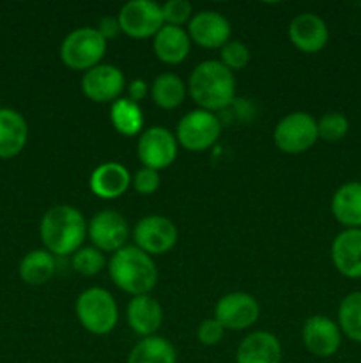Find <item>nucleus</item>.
I'll use <instances>...</instances> for the list:
<instances>
[{"label":"nucleus","mask_w":361,"mask_h":363,"mask_svg":"<svg viewBox=\"0 0 361 363\" xmlns=\"http://www.w3.org/2000/svg\"><path fill=\"white\" fill-rule=\"evenodd\" d=\"M222 135V123L218 117L207 110L188 112L177 124V144L188 151H205Z\"/></svg>","instance_id":"0eeeda50"},{"label":"nucleus","mask_w":361,"mask_h":363,"mask_svg":"<svg viewBox=\"0 0 361 363\" xmlns=\"http://www.w3.org/2000/svg\"><path fill=\"white\" fill-rule=\"evenodd\" d=\"M149 94V85L145 80H133L127 85V99H131L133 103H140L142 99L147 98Z\"/></svg>","instance_id":"f704fd0d"},{"label":"nucleus","mask_w":361,"mask_h":363,"mask_svg":"<svg viewBox=\"0 0 361 363\" xmlns=\"http://www.w3.org/2000/svg\"><path fill=\"white\" fill-rule=\"evenodd\" d=\"M188 91L202 110L219 112L236 101V78L219 60H205L191 73Z\"/></svg>","instance_id":"f257e3e1"},{"label":"nucleus","mask_w":361,"mask_h":363,"mask_svg":"<svg viewBox=\"0 0 361 363\" xmlns=\"http://www.w3.org/2000/svg\"><path fill=\"white\" fill-rule=\"evenodd\" d=\"M127 363H177V354L168 340L152 335L131 350Z\"/></svg>","instance_id":"393cba45"},{"label":"nucleus","mask_w":361,"mask_h":363,"mask_svg":"<svg viewBox=\"0 0 361 363\" xmlns=\"http://www.w3.org/2000/svg\"><path fill=\"white\" fill-rule=\"evenodd\" d=\"M289 39L304 53H317L328 45L329 30L326 21L314 13H301L290 21Z\"/></svg>","instance_id":"dca6fc26"},{"label":"nucleus","mask_w":361,"mask_h":363,"mask_svg":"<svg viewBox=\"0 0 361 363\" xmlns=\"http://www.w3.org/2000/svg\"><path fill=\"white\" fill-rule=\"evenodd\" d=\"M124 85H126V80H124L122 71L112 64H99L85 71L81 78V91L94 103L117 101L122 94Z\"/></svg>","instance_id":"9b49d317"},{"label":"nucleus","mask_w":361,"mask_h":363,"mask_svg":"<svg viewBox=\"0 0 361 363\" xmlns=\"http://www.w3.org/2000/svg\"><path fill=\"white\" fill-rule=\"evenodd\" d=\"M117 20H119L120 32L133 39L152 38L165 25L161 6L152 0H131L124 4Z\"/></svg>","instance_id":"6e6552de"},{"label":"nucleus","mask_w":361,"mask_h":363,"mask_svg":"<svg viewBox=\"0 0 361 363\" xmlns=\"http://www.w3.org/2000/svg\"><path fill=\"white\" fill-rule=\"evenodd\" d=\"M273 138L280 151L287 155H299L314 147L317 142V121L304 112L289 113L276 124Z\"/></svg>","instance_id":"423d86ee"},{"label":"nucleus","mask_w":361,"mask_h":363,"mask_svg":"<svg viewBox=\"0 0 361 363\" xmlns=\"http://www.w3.org/2000/svg\"><path fill=\"white\" fill-rule=\"evenodd\" d=\"M331 213L347 229H361V183L342 184L331 199Z\"/></svg>","instance_id":"4be33fe9"},{"label":"nucleus","mask_w":361,"mask_h":363,"mask_svg":"<svg viewBox=\"0 0 361 363\" xmlns=\"http://www.w3.org/2000/svg\"><path fill=\"white\" fill-rule=\"evenodd\" d=\"M131 184V176L127 169L120 163L108 162L99 165L94 172L91 174L88 186L91 191L99 199H117L126 194V190Z\"/></svg>","instance_id":"a211bd4d"},{"label":"nucleus","mask_w":361,"mask_h":363,"mask_svg":"<svg viewBox=\"0 0 361 363\" xmlns=\"http://www.w3.org/2000/svg\"><path fill=\"white\" fill-rule=\"evenodd\" d=\"M260 314L257 300L248 293H230L219 298L214 308V319L227 330H246Z\"/></svg>","instance_id":"4468645a"},{"label":"nucleus","mask_w":361,"mask_h":363,"mask_svg":"<svg viewBox=\"0 0 361 363\" xmlns=\"http://www.w3.org/2000/svg\"><path fill=\"white\" fill-rule=\"evenodd\" d=\"M39 234L52 255H71L81 248L87 234L84 215L73 206H55L41 218Z\"/></svg>","instance_id":"f03ea898"},{"label":"nucleus","mask_w":361,"mask_h":363,"mask_svg":"<svg viewBox=\"0 0 361 363\" xmlns=\"http://www.w3.org/2000/svg\"><path fill=\"white\" fill-rule=\"evenodd\" d=\"M152 99L159 108L173 110L183 105L186 96V85L177 74L163 73L152 84Z\"/></svg>","instance_id":"bb28decb"},{"label":"nucleus","mask_w":361,"mask_h":363,"mask_svg":"<svg viewBox=\"0 0 361 363\" xmlns=\"http://www.w3.org/2000/svg\"><path fill=\"white\" fill-rule=\"evenodd\" d=\"M127 323L137 335L152 337L163 323L161 305L149 294L134 296L127 305Z\"/></svg>","instance_id":"412c9836"},{"label":"nucleus","mask_w":361,"mask_h":363,"mask_svg":"<svg viewBox=\"0 0 361 363\" xmlns=\"http://www.w3.org/2000/svg\"><path fill=\"white\" fill-rule=\"evenodd\" d=\"M177 238L179 233L172 220L159 215L145 216L134 225L133 230L134 243L147 255L166 254L176 247Z\"/></svg>","instance_id":"1a4fd4ad"},{"label":"nucleus","mask_w":361,"mask_h":363,"mask_svg":"<svg viewBox=\"0 0 361 363\" xmlns=\"http://www.w3.org/2000/svg\"><path fill=\"white\" fill-rule=\"evenodd\" d=\"M106 39L98 28L81 27L66 35L60 45V60L69 69L88 71L99 66L106 53Z\"/></svg>","instance_id":"39448f33"},{"label":"nucleus","mask_w":361,"mask_h":363,"mask_svg":"<svg viewBox=\"0 0 361 363\" xmlns=\"http://www.w3.org/2000/svg\"><path fill=\"white\" fill-rule=\"evenodd\" d=\"M76 318L87 332L94 335H106L112 332L119 319V311L112 294L101 287H92L78 296Z\"/></svg>","instance_id":"20e7f679"},{"label":"nucleus","mask_w":361,"mask_h":363,"mask_svg":"<svg viewBox=\"0 0 361 363\" xmlns=\"http://www.w3.org/2000/svg\"><path fill=\"white\" fill-rule=\"evenodd\" d=\"M191 39L188 32L180 27L163 25L158 34L154 35V53L161 62L180 64L190 53Z\"/></svg>","instance_id":"5701e85b"},{"label":"nucleus","mask_w":361,"mask_h":363,"mask_svg":"<svg viewBox=\"0 0 361 363\" xmlns=\"http://www.w3.org/2000/svg\"><path fill=\"white\" fill-rule=\"evenodd\" d=\"M87 233L94 243V248H98L99 252L115 254L120 248L126 247L124 243H126L130 229H127V222L122 215L112 211V209H105L92 216L91 223L87 225Z\"/></svg>","instance_id":"f8f14e48"},{"label":"nucleus","mask_w":361,"mask_h":363,"mask_svg":"<svg viewBox=\"0 0 361 363\" xmlns=\"http://www.w3.org/2000/svg\"><path fill=\"white\" fill-rule=\"evenodd\" d=\"M110 119L113 128L124 137H134L142 131L144 126V116L138 103H133L127 98H119L112 103L110 108Z\"/></svg>","instance_id":"a878e982"},{"label":"nucleus","mask_w":361,"mask_h":363,"mask_svg":"<svg viewBox=\"0 0 361 363\" xmlns=\"http://www.w3.org/2000/svg\"><path fill=\"white\" fill-rule=\"evenodd\" d=\"M331 261L347 279H361V229H345L333 240Z\"/></svg>","instance_id":"f3484780"},{"label":"nucleus","mask_w":361,"mask_h":363,"mask_svg":"<svg viewBox=\"0 0 361 363\" xmlns=\"http://www.w3.org/2000/svg\"><path fill=\"white\" fill-rule=\"evenodd\" d=\"M319 138L326 142H338L349 131V121L343 113L329 112L317 121Z\"/></svg>","instance_id":"c756f323"},{"label":"nucleus","mask_w":361,"mask_h":363,"mask_svg":"<svg viewBox=\"0 0 361 363\" xmlns=\"http://www.w3.org/2000/svg\"><path fill=\"white\" fill-rule=\"evenodd\" d=\"M98 32L106 39V41H108V39H113L120 32L119 20H117V18H112V16L103 18V20L99 21Z\"/></svg>","instance_id":"c9c22d12"},{"label":"nucleus","mask_w":361,"mask_h":363,"mask_svg":"<svg viewBox=\"0 0 361 363\" xmlns=\"http://www.w3.org/2000/svg\"><path fill=\"white\" fill-rule=\"evenodd\" d=\"M108 273L119 289L133 296L149 294L158 280L154 261L138 247H124L115 252L110 259Z\"/></svg>","instance_id":"7ed1b4c3"},{"label":"nucleus","mask_w":361,"mask_h":363,"mask_svg":"<svg viewBox=\"0 0 361 363\" xmlns=\"http://www.w3.org/2000/svg\"><path fill=\"white\" fill-rule=\"evenodd\" d=\"M159 183H161V179H159V174L152 169H145V167L144 169L138 170V172L134 174L133 181H131V184H133L134 190L142 195L154 194V191L159 188Z\"/></svg>","instance_id":"473e14b6"},{"label":"nucleus","mask_w":361,"mask_h":363,"mask_svg":"<svg viewBox=\"0 0 361 363\" xmlns=\"http://www.w3.org/2000/svg\"><path fill=\"white\" fill-rule=\"evenodd\" d=\"M219 57H222L219 62L230 71L243 69V67L248 66V62H250L251 59L250 50H248V46L241 41H229L227 45H223Z\"/></svg>","instance_id":"7c9ffc66"},{"label":"nucleus","mask_w":361,"mask_h":363,"mask_svg":"<svg viewBox=\"0 0 361 363\" xmlns=\"http://www.w3.org/2000/svg\"><path fill=\"white\" fill-rule=\"evenodd\" d=\"M27 121L13 108H0V160H11L25 149Z\"/></svg>","instance_id":"6ab92c4d"},{"label":"nucleus","mask_w":361,"mask_h":363,"mask_svg":"<svg viewBox=\"0 0 361 363\" xmlns=\"http://www.w3.org/2000/svg\"><path fill=\"white\" fill-rule=\"evenodd\" d=\"M303 344L314 357L329 358L342 346V332L333 319L326 315H311L304 321Z\"/></svg>","instance_id":"ddd939ff"},{"label":"nucleus","mask_w":361,"mask_h":363,"mask_svg":"<svg viewBox=\"0 0 361 363\" xmlns=\"http://www.w3.org/2000/svg\"><path fill=\"white\" fill-rule=\"evenodd\" d=\"M105 255H103V252H99L98 248L94 247L80 248V250L73 254V268L74 272L80 273V275H98V273L105 268Z\"/></svg>","instance_id":"c85d7f7f"},{"label":"nucleus","mask_w":361,"mask_h":363,"mask_svg":"<svg viewBox=\"0 0 361 363\" xmlns=\"http://www.w3.org/2000/svg\"><path fill=\"white\" fill-rule=\"evenodd\" d=\"M161 14L165 25L180 27L191 18V4L186 0H168L161 6Z\"/></svg>","instance_id":"2f4dec72"},{"label":"nucleus","mask_w":361,"mask_h":363,"mask_svg":"<svg viewBox=\"0 0 361 363\" xmlns=\"http://www.w3.org/2000/svg\"><path fill=\"white\" fill-rule=\"evenodd\" d=\"M223 332H225V328H223L218 319H205L198 326L197 337L204 346H214L222 340Z\"/></svg>","instance_id":"72a5a7b5"},{"label":"nucleus","mask_w":361,"mask_h":363,"mask_svg":"<svg viewBox=\"0 0 361 363\" xmlns=\"http://www.w3.org/2000/svg\"><path fill=\"white\" fill-rule=\"evenodd\" d=\"M338 326L343 335L361 344V291L347 294L338 308Z\"/></svg>","instance_id":"cd10ccee"},{"label":"nucleus","mask_w":361,"mask_h":363,"mask_svg":"<svg viewBox=\"0 0 361 363\" xmlns=\"http://www.w3.org/2000/svg\"><path fill=\"white\" fill-rule=\"evenodd\" d=\"M188 35L202 48H222L229 43L230 23L216 11H200L190 20Z\"/></svg>","instance_id":"2eb2a0df"},{"label":"nucleus","mask_w":361,"mask_h":363,"mask_svg":"<svg viewBox=\"0 0 361 363\" xmlns=\"http://www.w3.org/2000/svg\"><path fill=\"white\" fill-rule=\"evenodd\" d=\"M237 363H280L282 346L269 332H253L237 347Z\"/></svg>","instance_id":"aec40b11"},{"label":"nucleus","mask_w":361,"mask_h":363,"mask_svg":"<svg viewBox=\"0 0 361 363\" xmlns=\"http://www.w3.org/2000/svg\"><path fill=\"white\" fill-rule=\"evenodd\" d=\"M137 152L145 169L158 172L177 158V138L163 126L149 128L138 138Z\"/></svg>","instance_id":"9d476101"},{"label":"nucleus","mask_w":361,"mask_h":363,"mask_svg":"<svg viewBox=\"0 0 361 363\" xmlns=\"http://www.w3.org/2000/svg\"><path fill=\"white\" fill-rule=\"evenodd\" d=\"M18 272L28 286H42L55 273V257L48 250H32L21 259Z\"/></svg>","instance_id":"b1692460"}]
</instances>
